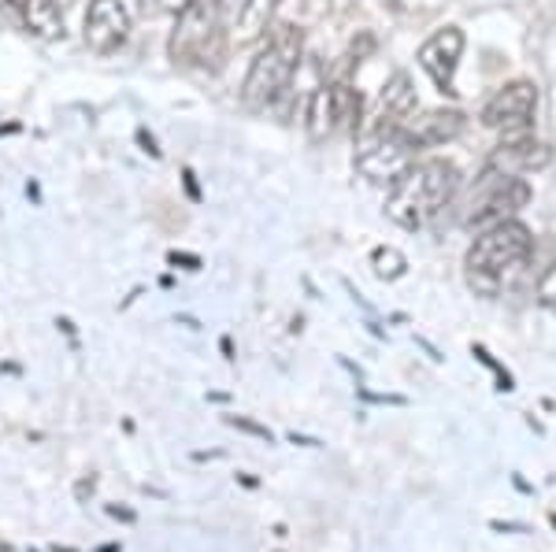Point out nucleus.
Masks as SVG:
<instances>
[{
  "mask_svg": "<svg viewBox=\"0 0 556 552\" xmlns=\"http://www.w3.org/2000/svg\"><path fill=\"white\" fill-rule=\"evenodd\" d=\"M245 8H249V0H223V20L238 26V20L245 15Z\"/></svg>",
  "mask_w": 556,
  "mask_h": 552,
  "instance_id": "nucleus-19",
  "label": "nucleus"
},
{
  "mask_svg": "<svg viewBox=\"0 0 556 552\" xmlns=\"http://www.w3.org/2000/svg\"><path fill=\"white\" fill-rule=\"evenodd\" d=\"M549 159H553L549 145L523 130V133H505V141L490 153L486 167H497V171H508V175H527V171L549 167Z\"/></svg>",
  "mask_w": 556,
  "mask_h": 552,
  "instance_id": "nucleus-10",
  "label": "nucleus"
},
{
  "mask_svg": "<svg viewBox=\"0 0 556 552\" xmlns=\"http://www.w3.org/2000/svg\"><path fill=\"white\" fill-rule=\"evenodd\" d=\"M538 112V89L534 82H508L505 89H497V93L486 101V108H482V127L490 130H501V133H523L531 127Z\"/></svg>",
  "mask_w": 556,
  "mask_h": 552,
  "instance_id": "nucleus-7",
  "label": "nucleus"
},
{
  "mask_svg": "<svg viewBox=\"0 0 556 552\" xmlns=\"http://www.w3.org/2000/svg\"><path fill=\"white\" fill-rule=\"evenodd\" d=\"M464 56V30L460 26H442L419 44L416 60L430 75V82L442 89L445 97H456V64Z\"/></svg>",
  "mask_w": 556,
  "mask_h": 552,
  "instance_id": "nucleus-8",
  "label": "nucleus"
},
{
  "mask_svg": "<svg viewBox=\"0 0 556 552\" xmlns=\"http://www.w3.org/2000/svg\"><path fill=\"white\" fill-rule=\"evenodd\" d=\"M527 204H531V185H527L523 175L482 167V175L475 178L471 197L464 204L460 222L468 230H486L505 219H516V211H523Z\"/></svg>",
  "mask_w": 556,
  "mask_h": 552,
  "instance_id": "nucleus-5",
  "label": "nucleus"
},
{
  "mask_svg": "<svg viewBox=\"0 0 556 552\" xmlns=\"http://www.w3.org/2000/svg\"><path fill=\"white\" fill-rule=\"evenodd\" d=\"M371 267H375V274H379V279L393 282V279H401V274H405L408 260H405V253H401V248L379 245V248L371 253Z\"/></svg>",
  "mask_w": 556,
  "mask_h": 552,
  "instance_id": "nucleus-15",
  "label": "nucleus"
},
{
  "mask_svg": "<svg viewBox=\"0 0 556 552\" xmlns=\"http://www.w3.org/2000/svg\"><path fill=\"white\" fill-rule=\"evenodd\" d=\"M338 130H342V123H338L334 93H330L327 82H319L308 93V138H312V145H323V141L334 138Z\"/></svg>",
  "mask_w": 556,
  "mask_h": 552,
  "instance_id": "nucleus-13",
  "label": "nucleus"
},
{
  "mask_svg": "<svg viewBox=\"0 0 556 552\" xmlns=\"http://www.w3.org/2000/svg\"><path fill=\"white\" fill-rule=\"evenodd\" d=\"M52 4H56V8H60V12H67V8H71V4H75V0H52Z\"/></svg>",
  "mask_w": 556,
  "mask_h": 552,
  "instance_id": "nucleus-22",
  "label": "nucleus"
},
{
  "mask_svg": "<svg viewBox=\"0 0 556 552\" xmlns=\"http://www.w3.org/2000/svg\"><path fill=\"white\" fill-rule=\"evenodd\" d=\"M416 153L419 145L408 133V127H361L356 171L375 185H393L416 164Z\"/></svg>",
  "mask_w": 556,
  "mask_h": 552,
  "instance_id": "nucleus-6",
  "label": "nucleus"
},
{
  "mask_svg": "<svg viewBox=\"0 0 556 552\" xmlns=\"http://www.w3.org/2000/svg\"><path fill=\"white\" fill-rule=\"evenodd\" d=\"M190 0H141V12L146 15H178Z\"/></svg>",
  "mask_w": 556,
  "mask_h": 552,
  "instance_id": "nucleus-18",
  "label": "nucleus"
},
{
  "mask_svg": "<svg viewBox=\"0 0 556 552\" xmlns=\"http://www.w3.org/2000/svg\"><path fill=\"white\" fill-rule=\"evenodd\" d=\"M271 12H275V0H249L245 15L238 20L241 38H256V34H264L267 20H271Z\"/></svg>",
  "mask_w": 556,
  "mask_h": 552,
  "instance_id": "nucleus-16",
  "label": "nucleus"
},
{
  "mask_svg": "<svg viewBox=\"0 0 556 552\" xmlns=\"http://www.w3.org/2000/svg\"><path fill=\"white\" fill-rule=\"evenodd\" d=\"M460 193V171L456 164L442 156L416 159L397 182L390 185L386 197V216L405 230H424L430 227Z\"/></svg>",
  "mask_w": 556,
  "mask_h": 552,
  "instance_id": "nucleus-2",
  "label": "nucleus"
},
{
  "mask_svg": "<svg viewBox=\"0 0 556 552\" xmlns=\"http://www.w3.org/2000/svg\"><path fill=\"white\" fill-rule=\"evenodd\" d=\"M304 64V34L293 23H278L256 60L249 64L245 86H241V101L249 108H267L290 89L293 75Z\"/></svg>",
  "mask_w": 556,
  "mask_h": 552,
  "instance_id": "nucleus-3",
  "label": "nucleus"
},
{
  "mask_svg": "<svg viewBox=\"0 0 556 552\" xmlns=\"http://www.w3.org/2000/svg\"><path fill=\"white\" fill-rule=\"evenodd\" d=\"M412 112H416V89H412V78L405 70H397V75L382 86L379 112H375V119L367 123V127H405L412 119Z\"/></svg>",
  "mask_w": 556,
  "mask_h": 552,
  "instance_id": "nucleus-11",
  "label": "nucleus"
},
{
  "mask_svg": "<svg viewBox=\"0 0 556 552\" xmlns=\"http://www.w3.org/2000/svg\"><path fill=\"white\" fill-rule=\"evenodd\" d=\"M405 127H408L412 138H416L419 149H438V145H445V141L460 138L464 115L456 112V108H450V112H427V115H419V119H408Z\"/></svg>",
  "mask_w": 556,
  "mask_h": 552,
  "instance_id": "nucleus-12",
  "label": "nucleus"
},
{
  "mask_svg": "<svg viewBox=\"0 0 556 552\" xmlns=\"http://www.w3.org/2000/svg\"><path fill=\"white\" fill-rule=\"evenodd\" d=\"M223 0H190L178 12L175 34L167 41L175 64L186 67H219L223 64Z\"/></svg>",
  "mask_w": 556,
  "mask_h": 552,
  "instance_id": "nucleus-4",
  "label": "nucleus"
},
{
  "mask_svg": "<svg viewBox=\"0 0 556 552\" xmlns=\"http://www.w3.org/2000/svg\"><path fill=\"white\" fill-rule=\"evenodd\" d=\"M230 423H235V426H241V431H249V434H260V438H267V441H271V434H267L264 426H256V423H245V420H230Z\"/></svg>",
  "mask_w": 556,
  "mask_h": 552,
  "instance_id": "nucleus-20",
  "label": "nucleus"
},
{
  "mask_svg": "<svg viewBox=\"0 0 556 552\" xmlns=\"http://www.w3.org/2000/svg\"><path fill=\"white\" fill-rule=\"evenodd\" d=\"M23 4H26V0H0V12H15V15H23Z\"/></svg>",
  "mask_w": 556,
  "mask_h": 552,
  "instance_id": "nucleus-21",
  "label": "nucleus"
},
{
  "mask_svg": "<svg viewBox=\"0 0 556 552\" xmlns=\"http://www.w3.org/2000/svg\"><path fill=\"white\" fill-rule=\"evenodd\" d=\"M86 49L97 56H112L130 38V12L123 0H89L86 12Z\"/></svg>",
  "mask_w": 556,
  "mask_h": 552,
  "instance_id": "nucleus-9",
  "label": "nucleus"
},
{
  "mask_svg": "<svg viewBox=\"0 0 556 552\" xmlns=\"http://www.w3.org/2000/svg\"><path fill=\"white\" fill-rule=\"evenodd\" d=\"M538 305L556 316V264L542 274V282H538Z\"/></svg>",
  "mask_w": 556,
  "mask_h": 552,
  "instance_id": "nucleus-17",
  "label": "nucleus"
},
{
  "mask_svg": "<svg viewBox=\"0 0 556 552\" xmlns=\"http://www.w3.org/2000/svg\"><path fill=\"white\" fill-rule=\"evenodd\" d=\"M20 20L26 23V30L38 34L45 41L64 38V12H60L52 0H26Z\"/></svg>",
  "mask_w": 556,
  "mask_h": 552,
  "instance_id": "nucleus-14",
  "label": "nucleus"
},
{
  "mask_svg": "<svg viewBox=\"0 0 556 552\" xmlns=\"http://www.w3.org/2000/svg\"><path fill=\"white\" fill-rule=\"evenodd\" d=\"M553 527H556V515H553Z\"/></svg>",
  "mask_w": 556,
  "mask_h": 552,
  "instance_id": "nucleus-23",
  "label": "nucleus"
},
{
  "mask_svg": "<svg viewBox=\"0 0 556 552\" xmlns=\"http://www.w3.org/2000/svg\"><path fill=\"white\" fill-rule=\"evenodd\" d=\"M531 256H534V234L519 219H505L497 227L479 230L475 245L464 256L468 286L486 300L501 297L505 290L516 286V279L523 274Z\"/></svg>",
  "mask_w": 556,
  "mask_h": 552,
  "instance_id": "nucleus-1",
  "label": "nucleus"
}]
</instances>
